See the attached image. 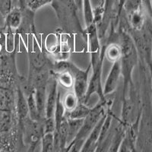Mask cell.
I'll use <instances>...</instances> for the list:
<instances>
[{"label":"cell","instance_id":"1","mask_svg":"<svg viewBox=\"0 0 152 152\" xmlns=\"http://www.w3.org/2000/svg\"><path fill=\"white\" fill-rule=\"evenodd\" d=\"M106 103V100H100V102L93 109H91L89 114L84 119L83 124L77 133L75 138L68 145L67 148H66L65 151H80L81 150L82 146L88 135H90L91 132L97 125L100 118L105 114L104 106Z\"/></svg>","mask_w":152,"mask_h":152},{"label":"cell","instance_id":"2","mask_svg":"<svg viewBox=\"0 0 152 152\" xmlns=\"http://www.w3.org/2000/svg\"><path fill=\"white\" fill-rule=\"evenodd\" d=\"M87 33H88V40H89V45H90L91 53V68L94 67L100 60V47L99 43L98 37H97V29L95 24L93 23L90 26L87 27ZM104 54V50L102 56Z\"/></svg>","mask_w":152,"mask_h":152},{"label":"cell","instance_id":"3","mask_svg":"<svg viewBox=\"0 0 152 152\" xmlns=\"http://www.w3.org/2000/svg\"><path fill=\"white\" fill-rule=\"evenodd\" d=\"M122 72V63L121 61L118 59L115 61L110 71L108 77L106 81L105 85H104L103 93L104 95L110 94L115 91L116 86H117L119 78Z\"/></svg>","mask_w":152,"mask_h":152},{"label":"cell","instance_id":"4","mask_svg":"<svg viewBox=\"0 0 152 152\" xmlns=\"http://www.w3.org/2000/svg\"><path fill=\"white\" fill-rule=\"evenodd\" d=\"M106 116H107V113L104 114V116L100 118V119L98 121V123H97V125L94 126L93 130L91 132L90 135H88V137L85 140V143H84L83 146H82L81 151H90L95 150V147L97 146V142H98L100 132H101V129H102L103 123H104V120H105Z\"/></svg>","mask_w":152,"mask_h":152},{"label":"cell","instance_id":"5","mask_svg":"<svg viewBox=\"0 0 152 152\" xmlns=\"http://www.w3.org/2000/svg\"><path fill=\"white\" fill-rule=\"evenodd\" d=\"M58 91H57V81L54 79L50 84V91L47 96L45 108V118H52L54 116L56 105L57 97H58Z\"/></svg>","mask_w":152,"mask_h":152},{"label":"cell","instance_id":"6","mask_svg":"<svg viewBox=\"0 0 152 152\" xmlns=\"http://www.w3.org/2000/svg\"><path fill=\"white\" fill-rule=\"evenodd\" d=\"M16 102L13 91L10 88L0 85V110H14Z\"/></svg>","mask_w":152,"mask_h":152},{"label":"cell","instance_id":"7","mask_svg":"<svg viewBox=\"0 0 152 152\" xmlns=\"http://www.w3.org/2000/svg\"><path fill=\"white\" fill-rule=\"evenodd\" d=\"M34 99L40 117L45 118L46 101H47V91L45 85H37L34 89Z\"/></svg>","mask_w":152,"mask_h":152},{"label":"cell","instance_id":"8","mask_svg":"<svg viewBox=\"0 0 152 152\" xmlns=\"http://www.w3.org/2000/svg\"><path fill=\"white\" fill-rule=\"evenodd\" d=\"M23 9L20 7H15L5 17V25L11 29H18L22 22Z\"/></svg>","mask_w":152,"mask_h":152},{"label":"cell","instance_id":"9","mask_svg":"<svg viewBox=\"0 0 152 152\" xmlns=\"http://www.w3.org/2000/svg\"><path fill=\"white\" fill-rule=\"evenodd\" d=\"M13 124V111L0 110V133L10 131Z\"/></svg>","mask_w":152,"mask_h":152},{"label":"cell","instance_id":"10","mask_svg":"<svg viewBox=\"0 0 152 152\" xmlns=\"http://www.w3.org/2000/svg\"><path fill=\"white\" fill-rule=\"evenodd\" d=\"M18 115L20 121H24L28 115V105L27 99L24 97L21 90L18 91V97L16 101V107Z\"/></svg>","mask_w":152,"mask_h":152},{"label":"cell","instance_id":"11","mask_svg":"<svg viewBox=\"0 0 152 152\" xmlns=\"http://www.w3.org/2000/svg\"><path fill=\"white\" fill-rule=\"evenodd\" d=\"M91 109L87 107V104L78 102L75 107L70 112H68L67 117L73 119H85L90 113Z\"/></svg>","mask_w":152,"mask_h":152},{"label":"cell","instance_id":"12","mask_svg":"<svg viewBox=\"0 0 152 152\" xmlns=\"http://www.w3.org/2000/svg\"><path fill=\"white\" fill-rule=\"evenodd\" d=\"M27 101H28V114H29L30 118L34 122H39L41 119V117H40L34 99V91H31V93L28 95Z\"/></svg>","mask_w":152,"mask_h":152},{"label":"cell","instance_id":"13","mask_svg":"<svg viewBox=\"0 0 152 152\" xmlns=\"http://www.w3.org/2000/svg\"><path fill=\"white\" fill-rule=\"evenodd\" d=\"M82 12L84 13V18H85L86 26H90L91 24H93L94 21V15L91 0H83Z\"/></svg>","mask_w":152,"mask_h":152},{"label":"cell","instance_id":"14","mask_svg":"<svg viewBox=\"0 0 152 152\" xmlns=\"http://www.w3.org/2000/svg\"><path fill=\"white\" fill-rule=\"evenodd\" d=\"M42 151H54V132H46L42 135Z\"/></svg>","mask_w":152,"mask_h":152},{"label":"cell","instance_id":"15","mask_svg":"<svg viewBox=\"0 0 152 152\" xmlns=\"http://www.w3.org/2000/svg\"><path fill=\"white\" fill-rule=\"evenodd\" d=\"M130 21L131 24L136 30H140L144 24V17L140 9L130 12Z\"/></svg>","mask_w":152,"mask_h":152},{"label":"cell","instance_id":"16","mask_svg":"<svg viewBox=\"0 0 152 152\" xmlns=\"http://www.w3.org/2000/svg\"><path fill=\"white\" fill-rule=\"evenodd\" d=\"M54 0H25V6L31 12H35L40 8L52 3Z\"/></svg>","mask_w":152,"mask_h":152},{"label":"cell","instance_id":"17","mask_svg":"<svg viewBox=\"0 0 152 152\" xmlns=\"http://www.w3.org/2000/svg\"><path fill=\"white\" fill-rule=\"evenodd\" d=\"M58 75V81L62 85L66 88H70L73 86L74 79H73L72 75L68 70H64L60 72L56 73Z\"/></svg>","mask_w":152,"mask_h":152},{"label":"cell","instance_id":"18","mask_svg":"<svg viewBox=\"0 0 152 152\" xmlns=\"http://www.w3.org/2000/svg\"><path fill=\"white\" fill-rule=\"evenodd\" d=\"M78 104V100L75 94H68L64 98L62 104L64 106L65 110L68 112L72 110Z\"/></svg>","mask_w":152,"mask_h":152},{"label":"cell","instance_id":"19","mask_svg":"<svg viewBox=\"0 0 152 152\" xmlns=\"http://www.w3.org/2000/svg\"><path fill=\"white\" fill-rule=\"evenodd\" d=\"M12 9V0H0V13L6 17Z\"/></svg>","mask_w":152,"mask_h":152},{"label":"cell","instance_id":"20","mask_svg":"<svg viewBox=\"0 0 152 152\" xmlns=\"http://www.w3.org/2000/svg\"><path fill=\"white\" fill-rule=\"evenodd\" d=\"M120 55H121V50L119 47L112 46V47L108 48L107 56L110 60L114 61V62L118 60L120 58Z\"/></svg>","mask_w":152,"mask_h":152},{"label":"cell","instance_id":"21","mask_svg":"<svg viewBox=\"0 0 152 152\" xmlns=\"http://www.w3.org/2000/svg\"><path fill=\"white\" fill-rule=\"evenodd\" d=\"M76 6L78 8V10L82 11V7H83V0H74Z\"/></svg>","mask_w":152,"mask_h":152},{"label":"cell","instance_id":"22","mask_svg":"<svg viewBox=\"0 0 152 152\" xmlns=\"http://www.w3.org/2000/svg\"><path fill=\"white\" fill-rule=\"evenodd\" d=\"M151 66L152 67V53H151Z\"/></svg>","mask_w":152,"mask_h":152}]
</instances>
